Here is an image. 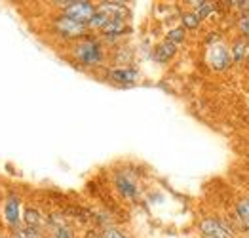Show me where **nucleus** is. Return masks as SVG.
Segmentation results:
<instances>
[{"label": "nucleus", "mask_w": 249, "mask_h": 238, "mask_svg": "<svg viewBox=\"0 0 249 238\" xmlns=\"http://www.w3.org/2000/svg\"><path fill=\"white\" fill-rule=\"evenodd\" d=\"M167 42H171V44H181V42H185V29L183 27H177V29H171L169 33H167V38H166Z\"/></svg>", "instance_id": "a211bd4d"}, {"label": "nucleus", "mask_w": 249, "mask_h": 238, "mask_svg": "<svg viewBox=\"0 0 249 238\" xmlns=\"http://www.w3.org/2000/svg\"><path fill=\"white\" fill-rule=\"evenodd\" d=\"M175 54H177V46L166 40V42L156 46V50H154V59H156L158 63H167V61H171V59L175 57Z\"/></svg>", "instance_id": "f8f14e48"}, {"label": "nucleus", "mask_w": 249, "mask_h": 238, "mask_svg": "<svg viewBox=\"0 0 249 238\" xmlns=\"http://www.w3.org/2000/svg\"><path fill=\"white\" fill-rule=\"evenodd\" d=\"M53 29H55V33L59 37L69 38V40H76V38L80 40V38L86 37V33H88V25L86 23L71 19L67 16H61V18L53 19Z\"/></svg>", "instance_id": "7ed1b4c3"}, {"label": "nucleus", "mask_w": 249, "mask_h": 238, "mask_svg": "<svg viewBox=\"0 0 249 238\" xmlns=\"http://www.w3.org/2000/svg\"><path fill=\"white\" fill-rule=\"evenodd\" d=\"M99 237L101 238H125V235L120 233L118 229H114V227H107V229H103V231L99 233Z\"/></svg>", "instance_id": "6ab92c4d"}, {"label": "nucleus", "mask_w": 249, "mask_h": 238, "mask_svg": "<svg viewBox=\"0 0 249 238\" xmlns=\"http://www.w3.org/2000/svg\"><path fill=\"white\" fill-rule=\"evenodd\" d=\"M127 31H129V27L125 25L124 19H108V23L101 29V33L107 38H118Z\"/></svg>", "instance_id": "9d476101"}, {"label": "nucleus", "mask_w": 249, "mask_h": 238, "mask_svg": "<svg viewBox=\"0 0 249 238\" xmlns=\"http://www.w3.org/2000/svg\"><path fill=\"white\" fill-rule=\"evenodd\" d=\"M14 238H23V237H21V233H16V235H14Z\"/></svg>", "instance_id": "5701e85b"}, {"label": "nucleus", "mask_w": 249, "mask_h": 238, "mask_svg": "<svg viewBox=\"0 0 249 238\" xmlns=\"http://www.w3.org/2000/svg\"><path fill=\"white\" fill-rule=\"evenodd\" d=\"M52 238H74V235H72V231L69 227H61V229H55L53 231Z\"/></svg>", "instance_id": "4be33fe9"}, {"label": "nucleus", "mask_w": 249, "mask_h": 238, "mask_svg": "<svg viewBox=\"0 0 249 238\" xmlns=\"http://www.w3.org/2000/svg\"><path fill=\"white\" fill-rule=\"evenodd\" d=\"M238 29H240L246 37H249V12L242 14V16L238 18Z\"/></svg>", "instance_id": "aec40b11"}, {"label": "nucleus", "mask_w": 249, "mask_h": 238, "mask_svg": "<svg viewBox=\"0 0 249 238\" xmlns=\"http://www.w3.org/2000/svg\"><path fill=\"white\" fill-rule=\"evenodd\" d=\"M23 221H25V227H35V229H40L44 225V216L36 208H27L25 214H23Z\"/></svg>", "instance_id": "ddd939ff"}, {"label": "nucleus", "mask_w": 249, "mask_h": 238, "mask_svg": "<svg viewBox=\"0 0 249 238\" xmlns=\"http://www.w3.org/2000/svg\"><path fill=\"white\" fill-rule=\"evenodd\" d=\"M72 55L76 57L78 63H82L86 67H95L103 61V46L97 38L86 35L84 38H80L72 48Z\"/></svg>", "instance_id": "f257e3e1"}, {"label": "nucleus", "mask_w": 249, "mask_h": 238, "mask_svg": "<svg viewBox=\"0 0 249 238\" xmlns=\"http://www.w3.org/2000/svg\"><path fill=\"white\" fill-rule=\"evenodd\" d=\"M236 214H238V219L242 221V225H244V227H249V200L248 198L238 200V204H236Z\"/></svg>", "instance_id": "4468645a"}, {"label": "nucleus", "mask_w": 249, "mask_h": 238, "mask_svg": "<svg viewBox=\"0 0 249 238\" xmlns=\"http://www.w3.org/2000/svg\"><path fill=\"white\" fill-rule=\"evenodd\" d=\"M183 29H198L200 27V18H198V14L196 12H187V14H183Z\"/></svg>", "instance_id": "dca6fc26"}, {"label": "nucleus", "mask_w": 249, "mask_h": 238, "mask_svg": "<svg viewBox=\"0 0 249 238\" xmlns=\"http://www.w3.org/2000/svg\"><path fill=\"white\" fill-rule=\"evenodd\" d=\"M200 231L204 233L206 238H232V231L227 223L215 219V217H208L200 223Z\"/></svg>", "instance_id": "39448f33"}, {"label": "nucleus", "mask_w": 249, "mask_h": 238, "mask_svg": "<svg viewBox=\"0 0 249 238\" xmlns=\"http://www.w3.org/2000/svg\"><path fill=\"white\" fill-rule=\"evenodd\" d=\"M230 61H232V55H230V48L227 44L217 42L211 44L208 52V63L211 69L215 71H225L230 67Z\"/></svg>", "instance_id": "20e7f679"}, {"label": "nucleus", "mask_w": 249, "mask_h": 238, "mask_svg": "<svg viewBox=\"0 0 249 238\" xmlns=\"http://www.w3.org/2000/svg\"><path fill=\"white\" fill-rule=\"evenodd\" d=\"M59 6L63 8V16L71 18V19H76L80 23H86L93 18V14L97 12L95 6L91 2H86V0H69V2H59Z\"/></svg>", "instance_id": "f03ea898"}, {"label": "nucleus", "mask_w": 249, "mask_h": 238, "mask_svg": "<svg viewBox=\"0 0 249 238\" xmlns=\"http://www.w3.org/2000/svg\"><path fill=\"white\" fill-rule=\"evenodd\" d=\"M114 185L118 189V193L124 196L125 200H135L139 196V187L135 183V179L127 172H118L114 175Z\"/></svg>", "instance_id": "423d86ee"}, {"label": "nucleus", "mask_w": 249, "mask_h": 238, "mask_svg": "<svg viewBox=\"0 0 249 238\" xmlns=\"http://www.w3.org/2000/svg\"><path fill=\"white\" fill-rule=\"evenodd\" d=\"M230 55L234 63H242L244 59L249 57V40L248 38H236L232 48H230Z\"/></svg>", "instance_id": "9b49d317"}, {"label": "nucleus", "mask_w": 249, "mask_h": 238, "mask_svg": "<svg viewBox=\"0 0 249 238\" xmlns=\"http://www.w3.org/2000/svg\"><path fill=\"white\" fill-rule=\"evenodd\" d=\"M108 78L118 82V84H135V80L139 78V71L137 69H131V67H125V69H112L108 71Z\"/></svg>", "instance_id": "6e6552de"}, {"label": "nucleus", "mask_w": 249, "mask_h": 238, "mask_svg": "<svg viewBox=\"0 0 249 238\" xmlns=\"http://www.w3.org/2000/svg\"><path fill=\"white\" fill-rule=\"evenodd\" d=\"M97 10L103 12L108 19H124L125 21V18L129 16V8L124 2H101Z\"/></svg>", "instance_id": "0eeeda50"}, {"label": "nucleus", "mask_w": 249, "mask_h": 238, "mask_svg": "<svg viewBox=\"0 0 249 238\" xmlns=\"http://www.w3.org/2000/svg\"><path fill=\"white\" fill-rule=\"evenodd\" d=\"M23 238H44L40 233V229H35V227H25L19 231Z\"/></svg>", "instance_id": "412c9836"}, {"label": "nucleus", "mask_w": 249, "mask_h": 238, "mask_svg": "<svg viewBox=\"0 0 249 238\" xmlns=\"http://www.w3.org/2000/svg\"><path fill=\"white\" fill-rule=\"evenodd\" d=\"M4 217L6 223L10 227H18L19 225V198L18 196H8L6 204H4Z\"/></svg>", "instance_id": "1a4fd4ad"}, {"label": "nucleus", "mask_w": 249, "mask_h": 238, "mask_svg": "<svg viewBox=\"0 0 249 238\" xmlns=\"http://www.w3.org/2000/svg\"><path fill=\"white\" fill-rule=\"evenodd\" d=\"M107 23H108V18L105 16L103 12H99V10H97V12L93 14V18L88 21V27H89V29H99V31H101Z\"/></svg>", "instance_id": "f3484780"}, {"label": "nucleus", "mask_w": 249, "mask_h": 238, "mask_svg": "<svg viewBox=\"0 0 249 238\" xmlns=\"http://www.w3.org/2000/svg\"><path fill=\"white\" fill-rule=\"evenodd\" d=\"M213 10H215L213 2H194V12L198 14L200 19H204V18H208L209 14H213Z\"/></svg>", "instance_id": "2eb2a0df"}]
</instances>
